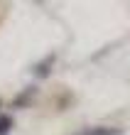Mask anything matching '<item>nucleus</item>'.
Masks as SVG:
<instances>
[{"mask_svg":"<svg viewBox=\"0 0 130 135\" xmlns=\"http://www.w3.org/2000/svg\"><path fill=\"white\" fill-rule=\"evenodd\" d=\"M54 59H56L54 54H49V57H44L39 64H35V69H32V71H35V76H37V79H47V76L52 74V64H54Z\"/></svg>","mask_w":130,"mask_h":135,"instance_id":"f257e3e1","label":"nucleus"},{"mask_svg":"<svg viewBox=\"0 0 130 135\" xmlns=\"http://www.w3.org/2000/svg\"><path fill=\"white\" fill-rule=\"evenodd\" d=\"M79 135H123L120 128H110V125H96V128H86Z\"/></svg>","mask_w":130,"mask_h":135,"instance_id":"f03ea898","label":"nucleus"},{"mask_svg":"<svg viewBox=\"0 0 130 135\" xmlns=\"http://www.w3.org/2000/svg\"><path fill=\"white\" fill-rule=\"evenodd\" d=\"M35 91H37V89H32V86H30V89H25V91H22L17 98H15V108H22V106H27V103H30V98H32V93H35Z\"/></svg>","mask_w":130,"mask_h":135,"instance_id":"7ed1b4c3","label":"nucleus"},{"mask_svg":"<svg viewBox=\"0 0 130 135\" xmlns=\"http://www.w3.org/2000/svg\"><path fill=\"white\" fill-rule=\"evenodd\" d=\"M10 130H12V115L0 113V135H10Z\"/></svg>","mask_w":130,"mask_h":135,"instance_id":"20e7f679","label":"nucleus"},{"mask_svg":"<svg viewBox=\"0 0 130 135\" xmlns=\"http://www.w3.org/2000/svg\"><path fill=\"white\" fill-rule=\"evenodd\" d=\"M0 106H3V103H0Z\"/></svg>","mask_w":130,"mask_h":135,"instance_id":"39448f33","label":"nucleus"}]
</instances>
